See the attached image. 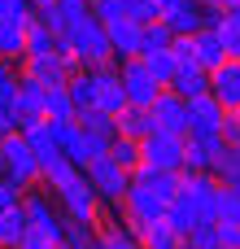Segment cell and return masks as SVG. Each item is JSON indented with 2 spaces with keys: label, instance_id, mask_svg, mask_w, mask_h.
<instances>
[{
  "label": "cell",
  "instance_id": "cell-1",
  "mask_svg": "<svg viewBox=\"0 0 240 249\" xmlns=\"http://www.w3.org/2000/svg\"><path fill=\"white\" fill-rule=\"evenodd\" d=\"M61 44H66V53H70L79 66H87V70H96V66H109V61H114L109 31H105V22H101V18H92V9H66Z\"/></svg>",
  "mask_w": 240,
  "mask_h": 249
},
{
  "label": "cell",
  "instance_id": "cell-2",
  "mask_svg": "<svg viewBox=\"0 0 240 249\" xmlns=\"http://www.w3.org/2000/svg\"><path fill=\"white\" fill-rule=\"evenodd\" d=\"M83 175H87V184L96 188V197H101V206H122V197H127V188H131V171H122L109 153H101V158H92L87 166H83Z\"/></svg>",
  "mask_w": 240,
  "mask_h": 249
},
{
  "label": "cell",
  "instance_id": "cell-3",
  "mask_svg": "<svg viewBox=\"0 0 240 249\" xmlns=\"http://www.w3.org/2000/svg\"><path fill=\"white\" fill-rule=\"evenodd\" d=\"M166 206H171V201H162L157 193H149L144 184L131 179V188H127V197H122V206H118V210H122V228H127L131 236H140L149 223H162V219H166Z\"/></svg>",
  "mask_w": 240,
  "mask_h": 249
},
{
  "label": "cell",
  "instance_id": "cell-4",
  "mask_svg": "<svg viewBox=\"0 0 240 249\" xmlns=\"http://www.w3.org/2000/svg\"><path fill=\"white\" fill-rule=\"evenodd\" d=\"M22 206H26V219H31V232H39V236H48V241H57L61 245V236H66V210L48 197V188L44 184H35V188H26V197H22Z\"/></svg>",
  "mask_w": 240,
  "mask_h": 249
},
{
  "label": "cell",
  "instance_id": "cell-5",
  "mask_svg": "<svg viewBox=\"0 0 240 249\" xmlns=\"http://www.w3.org/2000/svg\"><path fill=\"white\" fill-rule=\"evenodd\" d=\"M0 158H4V175L17 179L22 188H35L39 184V158H35V149H31V140L22 131L0 136Z\"/></svg>",
  "mask_w": 240,
  "mask_h": 249
},
{
  "label": "cell",
  "instance_id": "cell-6",
  "mask_svg": "<svg viewBox=\"0 0 240 249\" xmlns=\"http://www.w3.org/2000/svg\"><path fill=\"white\" fill-rule=\"evenodd\" d=\"M52 197H57V206L66 210V219H79V223H101V197H96V188L87 184V175H83V171H79L66 188H57Z\"/></svg>",
  "mask_w": 240,
  "mask_h": 249
},
{
  "label": "cell",
  "instance_id": "cell-7",
  "mask_svg": "<svg viewBox=\"0 0 240 249\" xmlns=\"http://www.w3.org/2000/svg\"><path fill=\"white\" fill-rule=\"evenodd\" d=\"M118 79H122V92H127V101L131 105H140V109H149L166 88L153 79V70L144 66V57H127V61H118Z\"/></svg>",
  "mask_w": 240,
  "mask_h": 249
},
{
  "label": "cell",
  "instance_id": "cell-8",
  "mask_svg": "<svg viewBox=\"0 0 240 249\" xmlns=\"http://www.w3.org/2000/svg\"><path fill=\"white\" fill-rule=\"evenodd\" d=\"M57 144H61V153H66V158H70L74 166H87L92 158L109 153V140H101L96 131L79 127L74 118H70V123H57Z\"/></svg>",
  "mask_w": 240,
  "mask_h": 249
},
{
  "label": "cell",
  "instance_id": "cell-9",
  "mask_svg": "<svg viewBox=\"0 0 240 249\" xmlns=\"http://www.w3.org/2000/svg\"><path fill=\"white\" fill-rule=\"evenodd\" d=\"M79 70V61L61 48V53H39V57H22V74L44 83V88H57V83H70V74Z\"/></svg>",
  "mask_w": 240,
  "mask_h": 249
},
{
  "label": "cell",
  "instance_id": "cell-10",
  "mask_svg": "<svg viewBox=\"0 0 240 249\" xmlns=\"http://www.w3.org/2000/svg\"><path fill=\"white\" fill-rule=\"evenodd\" d=\"M140 158H144V166L184 171V136H175V131H149L140 140Z\"/></svg>",
  "mask_w": 240,
  "mask_h": 249
},
{
  "label": "cell",
  "instance_id": "cell-11",
  "mask_svg": "<svg viewBox=\"0 0 240 249\" xmlns=\"http://www.w3.org/2000/svg\"><path fill=\"white\" fill-rule=\"evenodd\" d=\"M223 123H227V109L214 92L188 101V136H223Z\"/></svg>",
  "mask_w": 240,
  "mask_h": 249
},
{
  "label": "cell",
  "instance_id": "cell-12",
  "mask_svg": "<svg viewBox=\"0 0 240 249\" xmlns=\"http://www.w3.org/2000/svg\"><path fill=\"white\" fill-rule=\"evenodd\" d=\"M149 114H153V127L157 131H175V136H188V101L179 96V92H162L153 105H149Z\"/></svg>",
  "mask_w": 240,
  "mask_h": 249
},
{
  "label": "cell",
  "instance_id": "cell-13",
  "mask_svg": "<svg viewBox=\"0 0 240 249\" xmlns=\"http://www.w3.org/2000/svg\"><path fill=\"white\" fill-rule=\"evenodd\" d=\"M223 144V136H184V171H214Z\"/></svg>",
  "mask_w": 240,
  "mask_h": 249
},
{
  "label": "cell",
  "instance_id": "cell-14",
  "mask_svg": "<svg viewBox=\"0 0 240 249\" xmlns=\"http://www.w3.org/2000/svg\"><path fill=\"white\" fill-rule=\"evenodd\" d=\"M131 101H127V92H122V79H118V70L114 66H96V109H105V114H122Z\"/></svg>",
  "mask_w": 240,
  "mask_h": 249
},
{
  "label": "cell",
  "instance_id": "cell-15",
  "mask_svg": "<svg viewBox=\"0 0 240 249\" xmlns=\"http://www.w3.org/2000/svg\"><path fill=\"white\" fill-rule=\"evenodd\" d=\"M109 31V48H114V61H127V57H140V35L144 26L136 18H118V22H105Z\"/></svg>",
  "mask_w": 240,
  "mask_h": 249
},
{
  "label": "cell",
  "instance_id": "cell-16",
  "mask_svg": "<svg viewBox=\"0 0 240 249\" xmlns=\"http://www.w3.org/2000/svg\"><path fill=\"white\" fill-rule=\"evenodd\" d=\"M44 83H35V79H26V74H17V131L22 127H31V123H39L44 118Z\"/></svg>",
  "mask_w": 240,
  "mask_h": 249
},
{
  "label": "cell",
  "instance_id": "cell-17",
  "mask_svg": "<svg viewBox=\"0 0 240 249\" xmlns=\"http://www.w3.org/2000/svg\"><path fill=\"white\" fill-rule=\"evenodd\" d=\"M131 179L144 184L149 193H157L162 201H175V197H179V184H184V171H162V166H144V162H140V166L131 171Z\"/></svg>",
  "mask_w": 240,
  "mask_h": 249
},
{
  "label": "cell",
  "instance_id": "cell-18",
  "mask_svg": "<svg viewBox=\"0 0 240 249\" xmlns=\"http://www.w3.org/2000/svg\"><path fill=\"white\" fill-rule=\"evenodd\" d=\"M162 22H166L175 35H197V31L206 26V9H201L197 0H175V4L162 13Z\"/></svg>",
  "mask_w": 240,
  "mask_h": 249
},
{
  "label": "cell",
  "instance_id": "cell-19",
  "mask_svg": "<svg viewBox=\"0 0 240 249\" xmlns=\"http://www.w3.org/2000/svg\"><path fill=\"white\" fill-rule=\"evenodd\" d=\"M210 92L223 101V109H236L240 105V61H223L219 70H210Z\"/></svg>",
  "mask_w": 240,
  "mask_h": 249
},
{
  "label": "cell",
  "instance_id": "cell-20",
  "mask_svg": "<svg viewBox=\"0 0 240 249\" xmlns=\"http://www.w3.org/2000/svg\"><path fill=\"white\" fill-rule=\"evenodd\" d=\"M26 22H31V13L0 18V57H9V61L26 57Z\"/></svg>",
  "mask_w": 240,
  "mask_h": 249
},
{
  "label": "cell",
  "instance_id": "cell-21",
  "mask_svg": "<svg viewBox=\"0 0 240 249\" xmlns=\"http://www.w3.org/2000/svg\"><path fill=\"white\" fill-rule=\"evenodd\" d=\"M66 44H61V31H52L39 13H31V22H26V57H39V53H61Z\"/></svg>",
  "mask_w": 240,
  "mask_h": 249
},
{
  "label": "cell",
  "instance_id": "cell-22",
  "mask_svg": "<svg viewBox=\"0 0 240 249\" xmlns=\"http://www.w3.org/2000/svg\"><path fill=\"white\" fill-rule=\"evenodd\" d=\"M192 57H197V66H206V70H219V66L227 61L223 39H219V31H214V26H201V31L192 35Z\"/></svg>",
  "mask_w": 240,
  "mask_h": 249
},
{
  "label": "cell",
  "instance_id": "cell-23",
  "mask_svg": "<svg viewBox=\"0 0 240 249\" xmlns=\"http://www.w3.org/2000/svg\"><path fill=\"white\" fill-rule=\"evenodd\" d=\"M171 92H179L184 101L206 96V92H210V70H206V66H197V61H184V66H179V74L171 79Z\"/></svg>",
  "mask_w": 240,
  "mask_h": 249
},
{
  "label": "cell",
  "instance_id": "cell-24",
  "mask_svg": "<svg viewBox=\"0 0 240 249\" xmlns=\"http://www.w3.org/2000/svg\"><path fill=\"white\" fill-rule=\"evenodd\" d=\"M31 236V219H26V206H13V210H0V249H22V241Z\"/></svg>",
  "mask_w": 240,
  "mask_h": 249
},
{
  "label": "cell",
  "instance_id": "cell-25",
  "mask_svg": "<svg viewBox=\"0 0 240 249\" xmlns=\"http://www.w3.org/2000/svg\"><path fill=\"white\" fill-rule=\"evenodd\" d=\"M79 171H83V166H74L66 153H52V158H44V162H39V184H44L48 193H57V188H66Z\"/></svg>",
  "mask_w": 240,
  "mask_h": 249
},
{
  "label": "cell",
  "instance_id": "cell-26",
  "mask_svg": "<svg viewBox=\"0 0 240 249\" xmlns=\"http://www.w3.org/2000/svg\"><path fill=\"white\" fill-rule=\"evenodd\" d=\"M70 101H74V109H92L96 105V70H87V66H79L74 74H70Z\"/></svg>",
  "mask_w": 240,
  "mask_h": 249
},
{
  "label": "cell",
  "instance_id": "cell-27",
  "mask_svg": "<svg viewBox=\"0 0 240 249\" xmlns=\"http://www.w3.org/2000/svg\"><path fill=\"white\" fill-rule=\"evenodd\" d=\"M79 109H74V101H70V88L66 83H57V88H48L44 92V118H52V123H70Z\"/></svg>",
  "mask_w": 240,
  "mask_h": 249
},
{
  "label": "cell",
  "instance_id": "cell-28",
  "mask_svg": "<svg viewBox=\"0 0 240 249\" xmlns=\"http://www.w3.org/2000/svg\"><path fill=\"white\" fill-rule=\"evenodd\" d=\"M149 131H157V127H153V114H149V109H140V105H127V109L118 114V136L144 140Z\"/></svg>",
  "mask_w": 240,
  "mask_h": 249
},
{
  "label": "cell",
  "instance_id": "cell-29",
  "mask_svg": "<svg viewBox=\"0 0 240 249\" xmlns=\"http://www.w3.org/2000/svg\"><path fill=\"white\" fill-rule=\"evenodd\" d=\"M144 66L153 70V79H157L162 88H171V79L179 74V57H175V48H153V53H144Z\"/></svg>",
  "mask_w": 240,
  "mask_h": 249
},
{
  "label": "cell",
  "instance_id": "cell-30",
  "mask_svg": "<svg viewBox=\"0 0 240 249\" xmlns=\"http://www.w3.org/2000/svg\"><path fill=\"white\" fill-rule=\"evenodd\" d=\"M166 223H171V228H175L179 236H188V232H192L197 223H206V219L197 214V206H192L188 197H175V201L166 206Z\"/></svg>",
  "mask_w": 240,
  "mask_h": 249
},
{
  "label": "cell",
  "instance_id": "cell-31",
  "mask_svg": "<svg viewBox=\"0 0 240 249\" xmlns=\"http://www.w3.org/2000/svg\"><path fill=\"white\" fill-rule=\"evenodd\" d=\"M61 249H101V228L70 219L66 223V236H61Z\"/></svg>",
  "mask_w": 240,
  "mask_h": 249
},
{
  "label": "cell",
  "instance_id": "cell-32",
  "mask_svg": "<svg viewBox=\"0 0 240 249\" xmlns=\"http://www.w3.org/2000/svg\"><path fill=\"white\" fill-rule=\"evenodd\" d=\"M74 123H79V127H87V131H96L101 140H114V136H118V118H114V114H105V109H96V105H92V109H79V114H74Z\"/></svg>",
  "mask_w": 240,
  "mask_h": 249
},
{
  "label": "cell",
  "instance_id": "cell-33",
  "mask_svg": "<svg viewBox=\"0 0 240 249\" xmlns=\"http://www.w3.org/2000/svg\"><path fill=\"white\" fill-rule=\"evenodd\" d=\"M214 175H219V184L240 188V140H227V144H223V153H219V162H214Z\"/></svg>",
  "mask_w": 240,
  "mask_h": 249
},
{
  "label": "cell",
  "instance_id": "cell-34",
  "mask_svg": "<svg viewBox=\"0 0 240 249\" xmlns=\"http://www.w3.org/2000/svg\"><path fill=\"white\" fill-rule=\"evenodd\" d=\"M140 245H144V249H179V245H184V236L162 219V223H149V228L140 232Z\"/></svg>",
  "mask_w": 240,
  "mask_h": 249
},
{
  "label": "cell",
  "instance_id": "cell-35",
  "mask_svg": "<svg viewBox=\"0 0 240 249\" xmlns=\"http://www.w3.org/2000/svg\"><path fill=\"white\" fill-rule=\"evenodd\" d=\"M214 223H240V188L219 184V197H214Z\"/></svg>",
  "mask_w": 240,
  "mask_h": 249
},
{
  "label": "cell",
  "instance_id": "cell-36",
  "mask_svg": "<svg viewBox=\"0 0 240 249\" xmlns=\"http://www.w3.org/2000/svg\"><path fill=\"white\" fill-rule=\"evenodd\" d=\"M109 158L122 166V171H136L144 158H140V140H131V136H114L109 140Z\"/></svg>",
  "mask_w": 240,
  "mask_h": 249
},
{
  "label": "cell",
  "instance_id": "cell-37",
  "mask_svg": "<svg viewBox=\"0 0 240 249\" xmlns=\"http://www.w3.org/2000/svg\"><path fill=\"white\" fill-rule=\"evenodd\" d=\"M171 39H175V31L157 18V22H149L144 26V35H140V57L144 53H153V48H171Z\"/></svg>",
  "mask_w": 240,
  "mask_h": 249
},
{
  "label": "cell",
  "instance_id": "cell-38",
  "mask_svg": "<svg viewBox=\"0 0 240 249\" xmlns=\"http://www.w3.org/2000/svg\"><path fill=\"white\" fill-rule=\"evenodd\" d=\"M214 31H219V39H223V53H227L232 61H240V22L227 13V9H223V18H219Z\"/></svg>",
  "mask_w": 240,
  "mask_h": 249
},
{
  "label": "cell",
  "instance_id": "cell-39",
  "mask_svg": "<svg viewBox=\"0 0 240 249\" xmlns=\"http://www.w3.org/2000/svg\"><path fill=\"white\" fill-rule=\"evenodd\" d=\"M101 249H144V245H140V236H131L127 228L105 223V228H101Z\"/></svg>",
  "mask_w": 240,
  "mask_h": 249
},
{
  "label": "cell",
  "instance_id": "cell-40",
  "mask_svg": "<svg viewBox=\"0 0 240 249\" xmlns=\"http://www.w3.org/2000/svg\"><path fill=\"white\" fill-rule=\"evenodd\" d=\"M184 241H188L192 249H223V241H219V223H214V219L197 223V228H192V232H188Z\"/></svg>",
  "mask_w": 240,
  "mask_h": 249
},
{
  "label": "cell",
  "instance_id": "cell-41",
  "mask_svg": "<svg viewBox=\"0 0 240 249\" xmlns=\"http://www.w3.org/2000/svg\"><path fill=\"white\" fill-rule=\"evenodd\" d=\"M87 9H92V18H101V22L127 18V0H87Z\"/></svg>",
  "mask_w": 240,
  "mask_h": 249
},
{
  "label": "cell",
  "instance_id": "cell-42",
  "mask_svg": "<svg viewBox=\"0 0 240 249\" xmlns=\"http://www.w3.org/2000/svg\"><path fill=\"white\" fill-rule=\"evenodd\" d=\"M127 18H136L140 26H149V22H157V18H162V9H157L153 0H127Z\"/></svg>",
  "mask_w": 240,
  "mask_h": 249
},
{
  "label": "cell",
  "instance_id": "cell-43",
  "mask_svg": "<svg viewBox=\"0 0 240 249\" xmlns=\"http://www.w3.org/2000/svg\"><path fill=\"white\" fill-rule=\"evenodd\" d=\"M22 197H26V188H22L17 179L0 175V210H13V206H22Z\"/></svg>",
  "mask_w": 240,
  "mask_h": 249
},
{
  "label": "cell",
  "instance_id": "cell-44",
  "mask_svg": "<svg viewBox=\"0 0 240 249\" xmlns=\"http://www.w3.org/2000/svg\"><path fill=\"white\" fill-rule=\"evenodd\" d=\"M219 241L223 249H240V223H219Z\"/></svg>",
  "mask_w": 240,
  "mask_h": 249
},
{
  "label": "cell",
  "instance_id": "cell-45",
  "mask_svg": "<svg viewBox=\"0 0 240 249\" xmlns=\"http://www.w3.org/2000/svg\"><path fill=\"white\" fill-rule=\"evenodd\" d=\"M13 131H17V109L0 105V136H13Z\"/></svg>",
  "mask_w": 240,
  "mask_h": 249
},
{
  "label": "cell",
  "instance_id": "cell-46",
  "mask_svg": "<svg viewBox=\"0 0 240 249\" xmlns=\"http://www.w3.org/2000/svg\"><path fill=\"white\" fill-rule=\"evenodd\" d=\"M223 140H240V105L227 109V123H223Z\"/></svg>",
  "mask_w": 240,
  "mask_h": 249
},
{
  "label": "cell",
  "instance_id": "cell-47",
  "mask_svg": "<svg viewBox=\"0 0 240 249\" xmlns=\"http://www.w3.org/2000/svg\"><path fill=\"white\" fill-rule=\"evenodd\" d=\"M13 13H35L31 0H0V18H13Z\"/></svg>",
  "mask_w": 240,
  "mask_h": 249
},
{
  "label": "cell",
  "instance_id": "cell-48",
  "mask_svg": "<svg viewBox=\"0 0 240 249\" xmlns=\"http://www.w3.org/2000/svg\"><path fill=\"white\" fill-rule=\"evenodd\" d=\"M22 249H61L57 241H48V236H39V232H31L26 241H22Z\"/></svg>",
  "mask_w": 240,
  "mask_h": 249
},
{
  "label": "cell",
  "instance_id": "cell-49",
  "mask_svg": "<svg viewBox=\"0 0 240 249\" xmlns=\"http://www.w3.org/2000/svg\"><path fill=\"white\" fill-rule=\"evenodd\" d=\"M52 4H61V9H87V0H52Z\"/></svg>",
  "mask_w": 240,
  "mask_h": 249
},
{
  "label": "cell",
  "instance_id": "cell-50",
  "mask_svg": "<svg viewBox=\"0 0 240 249\" xmlns=\"http://www.w3.org/2000/svg\"><path fill=\"white\" fill-rule=\"evenodd\" d=\"M227 13H232V18L240 22V0H232V4H227Z\"/></svg>",
  "mask_w": 240,
  "mask_h": 249
},
{
  "label": "cell",
  "instance_id": "cell-51",
  "mask_svg": "<svg viewBox=\"0 0 240 249\" xmlns=\"http://www.w3.org/2000/svg\"><path fill=\"white\" fill-rule=\"evenodd\" d=\"M153 4H157V9H162V13H166V9H171V4H175V0H153Z\"/></svg>",
  "mask_w": 240,
  "mask_h": 249
},
{
  "label": "cell",
  "instance_id": "cell-52",
  "mask_svg": "<svg viewBox=\"0 0 240 249\" xmlns=\"http://www.w3.org/2000/svg\"><path fill=\"white\" fill-rule=\"evenodd\" d=\"M48 4H52V0H31V9H48Z\"/></svg>",
  "mask_w": 240,
  "mask_h": 249
},
{
  "label": "cell",
  "instance_id": "cell-53",
  "mask_svg": "<svg viewBox=\"0 0 240 249\" xmlns=\"http://www.w3.org/2000/svg\"><path fill=\"white\" fill-rule=\"evenodd\" d=\"M0 175H4V158H0Z\"/></svg>",
  "mask_w": 240,
  "mask_h": 249
},
{
  "label": "cell",
  "instance_id": "cell-54",
  "mask_svg": "<svg viewBox=\"0 0 240 249\" xmlns=\"http://www.w3.org/2000/svg\"><path fill=\"white\" fill-rule=\"evenodd\" d=\"M179 249H192V245H188V241H184V245H179Z\"/></svg>",
  "mask_w": 240,
  "mask_h": 249
}]
</instances>
